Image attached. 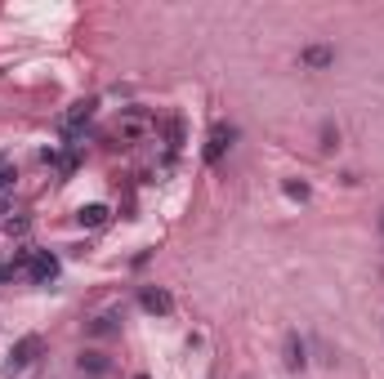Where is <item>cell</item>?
Instances as JSON below:
<instances>
[{"label": "cell", "mask_w": 384, "mask_h": 379, "mask_svg": "<svg viewBox=\"0 0 384 379\" xmlns=\"http://www.w3.org/2000/svg\"><path fill=\"white\" fill-rule=\"evenodd\" d=\"M41 352H45L41 335H22L18 344L9 348V357H5V366H0V375H5V379H32L36 366H41Z\"/></svg>", "instance_id": "obj_1"}, {"label": "cell", "mask_w": 384, "mask_h": 379, "mask_svg": "<svg viewBox=\"0 0 384 379\" xmlns=\"http://www.w3.org/2000/svg\"><path fill=\"white\" fill-rule=\"evenodd\" d=\"M148 130H152V116H148V112H139V107H135V112H125L121 120H116L112 139L121 143V148H135V143H143V139H148Z\"/></svg>", "instance_id": "obj_2"}, {"label": "cell", "mask_w": 384, "mask_h": 379, "mask_svg": "<svg viewBox=\"0 0 384 379\" xmlns=\"http://www.w3.org/2000/svg\"><path fill=\"white\" fill-rule=\"evenodd\" d=\"M94 107H99V103H94V99H81V103H71V112L63 116V130H67V139H71V148H76V139H81V130H85V125H90V120H94Z\"/></svg>", "instance_id": "obj_3"}, {"label": "cell", "mask_w": 384, "mask_h": 379, "mask_svg": "<svg viewBox=\"0 0 384 379\" xmlns=\"http://www.w3.org/2000/svg\"><path fill=\"white\" fill-rule=\"evenodd\" d=\"M27 277L36 281V286H50V281H58V259L50 250H32L27 259Z\"/></svg>", "instance_id": "obj_4"}, {"label": "cell", "mask_w": 384, "mask_h": 379, "mask_svg": "<svg viewBox=\"0 0 384 379\" xmlns=\"http://www.w3.org/2000/svg\"><path fill=\"white\" fill-rule=\"evenodd\" d=\"M233 139H237V130L219 120V125L210 130V139H206V165H219V161H224V152L233 148Z\"/></svg>", "instance_id": "obj_5"}, {"label": "cell", "mask_w": 384, "mask_h": 379, "mask_svg": "<svg viewBox=\"0 0 384 379\" xmlns=\"http://www.w3.org/2000/svg\"><path fill=\"white\" fill-rule=\"evenodd\" d=\"M143 312H152V317H170L174 312V299H170V290H161V286H143Z\"/></svg>", "instance_id": "obj_6"}, {"label": "cell", "mask_w": 384, "mask_h": 379, "mask_svg": "<svg viewBox=\"0 0 384 379\" xmlns=\"http://www.w3.org/2000/svg\"><path fill=\"white\" fill-rule=\"evenodd\" d=\"M335 63V45H308V50H299V67L308 71H322Z\"/></svg>", "instance_id": "obj_7"}, {"label": "cell", "mask_w": 384, "mask_h": 379, "mask_svg": "<svg viewBox=\"0 0 384 379\" xmlns=\"http://www.w3.org/2000/svg\"><path fill=\"white\" fill-rule=\"evenodd\" d=\"M76 223L81 228H107V223H112V210H107L103 201H90V205L76 210Z\"/></svg>", "instance_id": "obj_8"}, {"label": "cell", "mask_w": 384, "mask_h": 379, "mask_svg": "<svg viewBox=\"0 0 384 379\" xmlns=\"http://www.w3.org/2000/svg\"><path fill=\"white\" fill-rule=\"evenodd\" d=\"M76 371L81 375H90V379H99V375H107V357H103V352H81V357H76Z\"/></svg>", "instance_id": "obj_9"}, {"label": "cell", "mask_w": 384, "mask_h": 379, "mask_svg": "<svg viewBox=\"0 0 384 379\" xmlns=\"http://www.w3.org/2000/svg\"><path fill=\"white\" fill-rule=\"evenodd\" d=\"M308 357H304V344H299V335H286V371H304Z\"/></svg>", "instance_id": "obj_10"}, {"label": "cell", "mask_w": 384, "mask_h": 379, "mask_svg": "<svg viewBox=\"0 0 384 379\" xmlns=\"http://www.w3.org/2000/svg\"><path fill=\"white\" fill-rule=\"evenodd\" d=\"M14 179H18L14 156H9V152H0V192H9V188H14Z\"/></svg>", "instance_id": "obj_11"}, {"label": "cell", "mask_w": 384, "mask_h": 379, "mask_svg": "<svg viewBox=\"0 0 384 379\" xmlns=\"http://www.w3.org/2000/svg\"><path fill=\"white\" fill-rule=\"evenodd\" d=\"M286 197H291V201H308V183H286Z\"/></svg>", "instance_id": "obj_12"}, {"label": "cell", "mask_w": 384, "mask_h": 379, "mask_svg": "<svg viewBox=\"0 0 384 379\" xmlns=\"http://www.w3.org/2000/svg\"><path fill=\"white\" fill-rule=\"evenodd\" d=\"M335 143H340V130H335V125H322V148H335Z\"/></svg>", "instance_id": "obj_13"}, {"label": "cell", "mask_w": 384, "mask_h": 379, "mask_svg": "<svg viewBox=\"0 0 384 379\" xmlns=\"http://www.w3.org/2000/svg\"><path fill=\"white\" fill-rule=\"evenodd\" d=\"M90 330H94V335H107V330H112V317H94Z\"/></svg>", "instance_id": "obj_14"}, {"label": "cell", "mask_w": 384, "mask_h": 379, "mask_svg": "<svg viewBox=\"0 0 384 379\" xmlns=\"http://www.w3.org/2000/svg\"><path fill=\"white\" fill-rule=\"evenodd\" d=\"M380 232H384V210H380Z\"/></svg>", "instance_id": "obj_15"}, {"label": "cell", "mask_w": 384, "mask_h": 379, "mask_svg": "<svg viewBox=\"0 0 384 379\" xmlns=\"http://www.w3.org/2000/svg\"><path fill=\"white\" fill-rule=\"evenodd\" d=\"M135 379H148V375H135Z\"/></svg>", "instance_id": "obj_16"}]
</instances>
